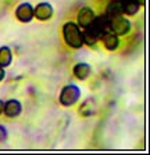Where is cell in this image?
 Instances as JSON below:
<instances>
[{"label": "cell", "mask_w": 150, "mask_h": 155, "mask_svg": "<svg viewBox=\"0 0 150 155\" xmlns=\"http://www.w3.org/2000/svg\"><path fill=\"white\" fill-rule=\"evenodd\" d=\"M63 36L64 42L72 48H81L84 45V35L79 31L78 24L67 22L63 26Z\"/></svg>", "instance_id": "1"}, {"label": "cell", "mask_w": 150, "mask_h": 155, "mask_svg": "<svg viewBox=\"0 0 150 155\" xmlns=\"http://www.w3.org/2000/svg\"><path fill=\"white\" fill-rule=\"evenodd\" d=\"M79 97H81L79 87L75 86V84H68V86H65L61 90V94H60V103H61L64 107H71L78 101Z\"/></svg>", "instance_id": "2"}, {"label": "cell", "mask_w": 150, "mask_h": 155, "mask_svg": "<svg viewBox=\"0 0 150 155\" xmlns=\"http://www.w3.org/2000/svg\"><path fill=\"white\" fill-rule=\"evenodd\" d=\"M110 31L115 35H127L131 31V22L122 15H118L115 18L110 19Z\"/></svg>", "instance_id": "3"}, {"label": "cell", "mask_w": 150, "mask_h": 155, "mask_svg": "<svg viewBox=\"0 0 150 155\" xmlns=\"http://www.w3.org/2000/svg\"><path fill=\"white\" fill-rule=\"evenodd\" d=\"M15 15L21 22H31L33 18V7L29 3H22L17 7Z\"/></svg>", "instance_id": "4"}, {"label": "cell", "mask_w": 150, "mask_h": 155, "mask_svg": "<svg viewBox=\"0 0 150 155\" xmlns=\"http://www.w3.org/2000/svg\"><path fill=\"white\" fill-rule=\"evenodd\" d=\"M100 39L103 40V45L107 50L110 51H114L117 50L118 46H120V39H118V35H115L114 32H111V31H107L104 32L103 35L100 36Z\"/></svg>", "instance_id": "5"}, {"label": "cell", "mask_w": 150, "mask_h": 155, "mask_svg": "<svg viewBox=\"0 0 150 155\" xmlns=\"http://www.w3.org/2000/svg\"><path fill=\"white\" fill-rule=\"evenodd\" d=\"M96 18L95 11L90 8V7H82L78 13V24L79 26H84L86 28L88 25H90L93 22V19Z\"/></svg>", "instance_id": "6"}, {"label": "cell", "mask_w": 150, "mask_h": 155, "mask_svg": "<svg viewBox=\"0 0 150 155\" xmlns=\"http://www.w3.org/2000/svg\"><path fill=\"white\" fill-rule=\"evenodd\" d=\"M33 15L40 21H46L50 19L53 15V7L49 3H39L33 8Z\"/></svg>", "instance_id": "7"}, {"label": "cell", "mask_w": 150, "mask_h": 155, "mask_svg": "<svg viewBox=\"0 0 150 155\" xmlns=\"http://www.w3.org/2000/svg\"><path fill=\"white\" fill-rule=\"evenodd\" d=\"M124 14V6H122V0H113L110 2L106 8V17L108 19H113L118 15Z\"/></svg>", "instance_id": "8"}, {"label": "cell", "mask_w": 150, "mask_h": 155, "mask_svg": "<svg viewBox=\"0 0 150 155\" xmlns=\"http://www.w3.org/2000/svg\"><path fill=\"white\" fill-rule=\"evenodd\" d=\"M21 110H22V107H21L20 101L10 100V101H7V103L4 104V111L3 112L6 114L9 118H15V116H18L21 114Z\"/></svg>", "instance_id": "9"}, {"label": "cell", "mask_w": 150, "mask_h": 155, "mask_svg": "<svg viewBox=\"0 0 150 155\" xmlns=\"http://www.w3.org/2000/svg\"><path fill=\"white\" fill-rule=\"evenodd\" d=\"M74 75L75 78H78L79 81H85L90 75V65L86 62H79L74 67Z\"/></svg>", "instance_id": "10"}, {"label": "cell", "mask_w": 150, "mask_h": 155, "mask_svg": "<svg viewBox=\"0 0 150 155\" xmlns=\"http://www.w3.org/2000/svg\"><path fill=\"white\" fill-rule=\"evenodd\" d=\"M11 60H13V54H11V50L7 46H3L0 48V67L6 68L11 64Z\"/></svg>", "instance_id": "11"}, {"label": "cell", "mask_w": 150, "mask_h": 155, "mask_svg": "<svg viewBox=\"0 0 150 155\" xmlns=\"http://www.w3.org/2000/svg\"><path fill=\"white\" fill-rule=\"evenodd\" d=\"M96 112V104L93 100H86L79 107V114L82 116H90Z\"/></svg>", "instance_id": "12"}, {"label": "cell", "mask_w": 150, "mask_h": 155, "mask_svg": "<svg viewBox=\"0 0 150 155\" xmlns=\"http://www.w3.org/2000/svg\"><path fill=\"white\" fill-rule=\"evenodd\" d=\"M122 6H124V13L128 14V15H135L139 10L140 4L138 3L136 0H125L122 2Z\"/></svg>", "instance_id": "13"}, {"label": "cell", "mask_w": 150, "mask_h": 155, "mask_svg": "<svg viewBox=\"0 0 150 155\" xmlns=\"http://www.w3.org/2000/svg\"><path fill=\"white\" fill-rule=\"evenodd\" d=\"M6 139H7V130L4 126L0 125V143L6 141Z\"/></svg>", "instance_id": "14"}, {"label": "cell", "mask_w": 150, "mask_h": 155, "mask_svg": "<svg viewBox=\"0 0 150 155\" xmlns=\"http://www.w3.org/2000/svg\"><path fill=\"white\" fill-rule=\"evenodd\" d=\"M4 75H6V74H4V69H3L2 67H0V82H2V81L4 79Z\"/></svg>", "instance_id": "15"}, {"label": "cell", "mask_w": 150, "mask_h": 155, "mask_svg": "<svg viewBox=\"0 0 150 155\" xmlns=\"http://www.w3.org/2000/svg\"><path fill=\"white\" fill-rule=\"evenodd\" d=\"M3 111H4V103L2 100H0V115L3 114Z\"/></svg>", "instance_id": "16"}, {"label": "cell", "mask_w": 150, "mask_h": 155, "mask_svg": "<svg viewBox=\"0 0 150 155\" xmlns=\"http://www.w3.org/2000/svg\"><path fill=\"white\" fill-rule=\"evenodd\" d=\"M122 2H125V0H122Z\"/></svg>", "instance_id": "17"}]
</instances>
